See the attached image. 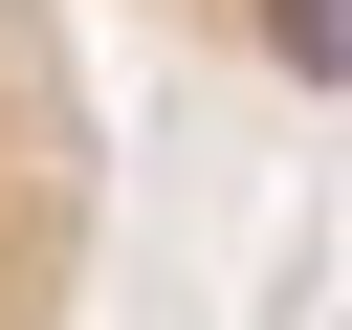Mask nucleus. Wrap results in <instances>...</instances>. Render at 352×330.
Returning a JSON list of instances; mask_svg holds the SVG:
<instances>
[{"label": "nucleus", "instance_id": "obj_1", "mask_svg": "<svg viewBox=\"0 0 352 330\" xmlns=\"http://www.w3.org/2000/svg\"><path fill=\"white\" fill-rule=\"evenodd\" d=\"M132 66H220V88H286V110H352V0H0V330L88 308L110 88Z\"/></svg>", "mask_w": 352, "mask_h": 330}]
</instances>
